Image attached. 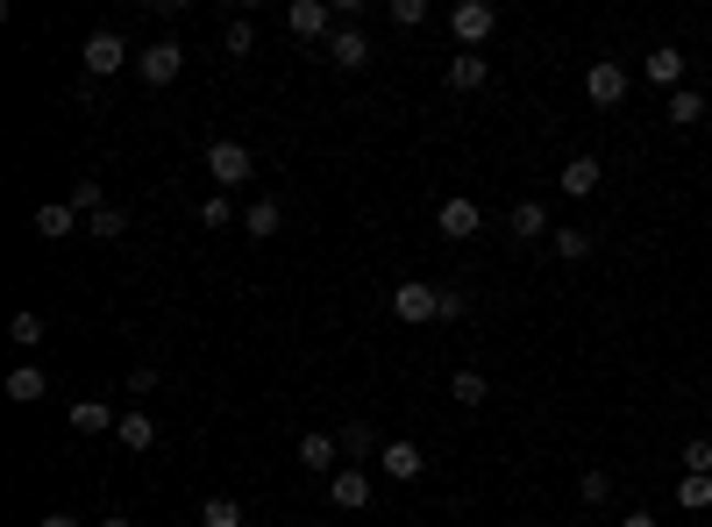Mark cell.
<instances>
[{
	"instance_id": "6da1fadb",
	"label": "cell",
	"mask_w": 712,
	"mask_h": 527,
	"mask_svg": "<svg viewBox=\"0 0 712 527\" xmlns=\"http://www.w3.org/2000/svg\"><path fill=\"white\" fill-rule=\"evenodd\" d=\"M178 72H186V43H172V36H157V43H143L135 51V79L157 94V86H172Z\"/></svg>"
},
{
	"instance_id": "7a4b0ae2",
	"label": "cell",
	"mask_w": 712,
	"mask_h": 527,
	"mask_svg": "<svg viewBox=\"0 0 712 527\" xmlns=\"http://www.w3.org/2000/svg\"><path fill=\"white\" fill-rule=\"evenodd\" d=\"M392 314H399V321H442L449 293H442V285H420V278H399V285H392Z\"/></svg>"
},
{
	"instance_id": "3957f363",
	"label": "cell",
	"mask_w": 712,
	"mask_h": 527,
	"mask_svg": "<svg viewBox=\"0 0 712 527\" xmlns=\"http://www.w3.org/2000/svg\"><path fill=\"white\" fill-rule=\"evenodd\" d=\"M207 172H215V193H229V186H242V178L256 172L250 143H235V135H215V143H207Z\"/></svg>"
},
{
	"instance_id": "277c9868",
	"label": "cell",
	"mask_w": 712,
	"mask_h": 527,
	"mask_svg": "<svg viewBox=\"0 0 712 527\" xmlns=\"http://www.w3.org/2000/svg\"><path fill=\"white\" fill-rule=\"evenodd\" d=\"M492 29H499V8H492V0H463V8H449V36H457L463 51H478Z\"/></svg>"
},
{
	"instance_id": "5b68a950",
	"label": "cell",
	"mask_w": 712,
	"mask_h": 527,
	"mask_svg": "<svg viewBox=\"0 0 712 527\" xmlns=\"http://www.w3.org/2000/svg\"><path fill=\"white\" fill-rule=\"evenodd\" d=\"M79 57H86V72H94V79H114L121 65H135V57H129V43H121V29H94Z\"/></svg>"
},
{
	"instance_id": "8992f818",
	"label": "cell",
	"mask_w": 712,
	"mask_h": 527,
	"mask_svg": "<svg viewBox=\"0 0 712 527\" xmlns=\"http://www.w3.org/2000/svg\"><path fill=\"white\" fill-rule=\"evenodd\" d=\"M642 79L662 86V94H684V51H677V43H656V51L642 57Z\"/></svg>"
},
{
	"instance_id": "52a82bcc",
	"label": "cell",
	"mask_w": 712,
	"mask_h": 527,
	"mask_svg": "<svg viewBox=\"0 0 712 527\" xmlns=\"http://www.w3.org/2000/svg\"><path fill=\"white\" fill-rule=\"evenodd\" d=\"M435 229L449 235V243H471V235L484 229V215H478V200H463V193H449L442 200V215H435Z\"/></svg>"
},
{
	"instance_id": "ba28073f",
	"label": "cell",
	"mask_w": 712,
	"mask_h": 527,
	"mask_svg": "<svg viewBox=\"0 0 712 527\" xmlns=\"http://www.w3.org/2000/svg\"><path fill=\"white\" fill-rule=\"evenodd\" d=\"M293 457H299V471H314V477H336L342 471V442H336V435H299Z\"/></svg>"
},
{
	"instance_id": "9c48e42d",
	"label": "cell",
	"mask_w": 712,
	"mask_h": 527,
	"mask_svg": "<svg viewBox=\"0 0 712 527\" xmlns=\"http://www.w3.org/2000/svg\"><path fill=\"white\" fill-rule=\"evenodd\" d=\"M584 94H592V108H620V100H627V72H620L613 57H599V65L584 72Z\"/></svg>"
},
{
	"instance_id": "30bf717a",
	"label": "cell",
	"mask_w": 712,
	"mask_h": 527,
	"mask_svg": "<svg viewBox=\"0 0 712 527\" xmlns=\"http://www.w3.org/2000/svg\"><path fill=\"white\" fill-rule=\"evenodd\" d=\"M328 506H342V514H363V506H371V477H363L357 463H342V471L328 477Z\"/></svg>"
},
{
	"instance_id": "8fae6325",
	"label": "cell",
	"mask_w": 712,
	"mask_h": 527,
	"mask_svg": "<svg viewBox=\"0 0 712 527\" xmlns=\"http://www.w3.org/2000/svg\"><path fill=\"white\" fill-rule=\"evenodd\" d=\"M506 235H513V243H541V235H556V229H549V207H541V200H513Z\"/></svg>"
},
{
	"instance_id": "7c38bea8",
	"label": "cell",
	"mask_w": 712,
	"mask_h": 527,
	"mask_svg": "<svg viewBox=\"0 0 712 527\" xmlns=\"http://www.w3.org/2000/svg\"><path fill=\"white\" fill-rule=\"evenodd\" d=\"M328 65L336 72H363L371 65V36H363V29H336V36H328Z\"/></svg>"
},
{
	"instance_id": "4fadbf2b",
	"label": "cell",
	"mask_w": 712,
	"mask_h": 527,
	"mask_svg": "<svg viewBox=\"0 0 712 527\" xmlns=\"http://www.w3.org/2000/svg\"><path fill=\"white\" fill-rule=\"evenodd\" d=\"M599 178H605V164H599V157H570L563 172H556V186H563L570 200H592V193H599Z\"/></svg>"
},
{
	"instance_id": "5bb4252c",
	"label": "cell",
	"mask_w": 712,
	"mask_h": 527,
	"mask_svg": "<svg viewBox=\"0 0 712 527\" xmlns=\"http://www.w3.org/2000/svg\"><path fill=\"white\" fill-rule=\"evenodd\" d=\"M285 29H293V36H336L328 0H293V8H285Z\"/></svg>"
},
{
	"instance_id": "9a60e30c",
	"label": "cell",
	"mask_w": 712,
	"mask_h": 527,
	"mask_svg": "<svg viewBox=\"0 0 712 527\" xmlns=\"http://www.w3.org/2000/svg\"><path fill=\"white\" fill-rule=\"evenodd\" d=\"M79 207H72V200H43L36 207V235H43V243H57V235H72V229H79Z\"/></svg>"
},
{
	"instance_id": "2e32d148",
	"label": "cell",
	"mask_w": 712,
	"mask_h": 527,
	"mask_svg": "<svg viewBox=\"0 0 712 527\" xmlns=\"http://www.w3.org/2000/svg\"><path fill=\"white\" fill-rule=\"evenodd\" d=\"M108 428H121L108 399H72V435H108Z\"/></svg>"
},
{
	"instance_id": "e0dca14e",
	"label": "cell",
	"mask_w": 712,
	"mask_h": 527,
	"mask_svg": "<svg viewBox=\"0 0 712 527\" xmlns=\"http://www.w3.org/2000/svg\"><path fill=\"white\" fill-rule=\"evenodd\" d=\"M377 463H385V477H399V485H406V477H420V471H428L420 442H385V449H377Z\"/></svg>"
},
{
	"instance_id": "ac0fdd59",
	"label": "cell",
	"mask_w": 712,
	"mask_h": 527,
	"mask_svg": "<svg viewBox=\"0 0 712 527\" xmlns=\"http://www.w3.org/2000/svg\"><path fill=\"white\" fill-rule=\"evenodd\" d=\"M285 229V207L278 200H250L242 207V235H256V243H271V235Z\"/></svg>"
},
{
	"instance_id": "d6986e66",
	"label": "cell",
	"mask_w": 712,
	"mask_h": 527,
	"mask_svg": "<svg viewBox=\"0 0 712 527\" xmlns=\"http://www.w3.org/2000/svg\"><path fill=\"white\" fill-rule=\"evenodd\" d=\"M484 79H492V65H484L478 51H457V57H449V86H457V94H478Z\"/></svg>"
},
{
	"instance_id": "ffe728a7",
	"label": "cell",
	"mask_w": 712,
	"mask_h": 527,
	"mask_svg": "<svg viewBox=\"0 0 712 527\" xmlns=\"http://www.w3.org/2000/svg\"><path fill=\"white\" fill-rule=\"evenodd\" d=\"M43 385H51V378H43V364H14V371H8V399H14V406H36Z\"/></svg>"
},
{
	"instance_id": "44dd1931",
	"label": "cell",
	"mask_w": 712,
	"mask_h": 527,
	"mask_svg": "<svg viewBox=\"0 0 712 527\" xmlns=\"http://www.w3.org/2000/svg\"><path fill=\"white\" fill-rule=\"evenodd\" d=\"M121 449H157V414H121Z\"/></svg>"
},
{
	"instance_id": "7402d4cb",
	"label": "cell",
	"mask_w": 712,
	"mask_h": 527,
	"mask_svg": "<svg viewBox=\"0 0 712 527\" xmlns=\"http://www.w3.org/2000/svg\"><path fill=\"white\" fill-rule=\"evenodd\" d=\"M449 399L457 406H484L492 399V378H484V371H457V378H449Z\"/></svg>"
},
{
	"instance_id": "603a6c76",
	"label": "cell",
	"mask_w": 712,
	"mask_h": 527,
	"mask_svg": "<svg viewBox=\"0 0 712 527\" xmlns=\"http://www.w3.org/2000/svg\"><path fill=\"white\" fill-rule=\"evenodd\" d=\"M336 442H342V457H377V449H385V442H377V428H371V420H350V428H342Z\"/></svg>"
},
{
	"instance_id": "cb8c5ba5",
	"label": "cell",
	"mask_w": 712,
	"mask_h": 527,
	"mask_svg": "<svg viewBox=\"0 0 712 527\" xmlns=\"http://www.w3.org/2000/svg\"><path fill=\"white\" fill-rule=\"evenodd\" d=\"M549 243H556V257H563V264H584V257H592V229H556Z\"/></svg>"
},
{
	"instance_id": "d4e9b609",
	"label": "cell",
	"mask_w": 712,
	"mask_h": 527,
	"mask_svg": "<svg viewBox=\"0 0 712 527\" xmlns=\"http://www.w3.org/2000/svg\"><path fill=\"white\" fill-rule=\"evenodd\" d=\"M670 122H677V129L705 122V94H699V86H684V94H670Z\"/></svg>"
},
{
	"instance_id": "484cf974",
	"label": "cell",
	"mask_w": 712,
	"mask_h": 527,
	"mask_svg": "<svg viewBox=\"0 0 712 527\" xmlns=\"http://www.w3.org/2000/svg\"><path fill=\"white\" fill-rule=\"evenodd\" d=\"M221 51H229V57H250L256 51V22H250V14H235V22L221 29Z\"/></svg>"
},
{
	"instance_id": "4316f807",
	"label": "cell",
	"mask_w": 712,
	"mask_h": 527,
	"mask_svg": "<svg viewBox=\"0 0 712 527\" xmlns=\"http://www.w3.org/2000/svg\"><path fill=\"white\" fill-rule=\"evenodd\" d=\"M86 235H100V243H121V235H129V215H121V207H100V215L86 221Z\"/></svg>"
},
{
	"instance_id": "83f0119b",
	"label": "cell",
	"mask_w": 712,
	"mask_h": 527,
	"mask_svg": "<svg viewBox=\"0 0 712 527\" xmlns=\"http://www.w3.org/2000/svg\"><path fill=\"white\" fill-rule=\"evenodd\" d=\"M8 342H22V350H43V314H14V321H8Z\"/></svg>"
},
{
	"instance_id": "f1b7e54d",
	"label": "cell",
	"mask_w": 712,
	"mask_h": 527,
	"mask_svg": "<svg viewBox=\"0 0 712 527\" xmlns=\"http://www.w3.org/2000/svg\"><path fill=\"white\" fill-rule=\"evenodd\" d=\"M65 200H72V207H79V215H86V221H94V215H100V207H108V200H100V178H72V193H65Z\"/></svg>"
},
{
	"instance_id": "f546056e",
	"label": "cell",
	"mask_w": 712,
	"mask_h": 527,
	"mask_svg": "<svg viewBox=\"0 0 712 527\" xmlns=\"http://www.w3.org/2000/svg\"><path fill=\"white\" fill-rule=\"evenodd\" d=\"M684 477H712V435H691L684 442Z\"/></svg>"
},
{
	"instance_id": "4dcf8cb0",
	"label": "cell",
	"mask_w": 712,
	"mask_h": 527,
	"mask_svg": "<svg viewBox=\"0 0 712 527\" xmlns=\"http://www.w3.org/2000/svg\"><path fill=\"white\" fill-rule=\"evenodd\" d=\"M677 506H684V514H705L712 506V477H684V485H677Z\"/></svg>"
},
{
	"instance_id": "1f68e13d",
	"label": "cell",
	"mask_w": 712,
	"mask_h": 527,
	"mask_svg": "<svg viewBox=\"0 0 712 527\" xmlns=\"http://www.w3.org/2000/svg\"><path fill=\"white\" fill-rule=\"evenodd\" d=\"M385 14H392V29H420L428 22V0H385Z\"/></svg>"
},
{
	"instance_id": "d6a6232c",
	"label": "cell",
	"mask_w": 712,
	"mask_h": 527,
	"mask_svg": "<svg viewBox=\"0 0 712 527\" xmlns=\"http://www.w3.org/2000/svg\"><path fill=\"white\" fill-rule=\"evenodd\" d=\"M200 527H242V506L235 499H207L200 506Z\"/></svg>"
},
{
	"instance_id": "836d02e7",
	"label": "cell",
	"mask_w": 712,
	"mask_h": 527,
	"mask_svg": "<svg viewBox=\"0 0 712 527\" xmlns=\"http://www.w3.org/2000/svg\"><path fill=\"white\" fill-rule=\"evenodd\" d=\"M578 499L584 506H605V499H613V477H605V471H584L578 477Z\"/></svg>"
},
{
	"instance_id": "e575fe53",
	"label": "cell",
	"mask_w": 712,
	"mask_h": 527,
	"mask_svg": "<svg viewBox=\"0 0 712 527\" xmlns=\"http://www.w3.org/2000/svg\"><path fill=\"white\" fill-rule=\"evenodd\" d=\"M200 221H207V229H229V221H235L229 193H207V200H200Z\"/></svg>"
},
{
	"instance_id": "d590c367",
	"label": "cell",
	"mask_w": 712,
	"mask_h": 527,
	"mask_svg": "<svg viewBox=\"0 0 712 527\" xmlns=\"http://www.w3.org/2000/svg\"><path fill=\"white\" fill-rule=\"evenodd\" d=\"M129 393H157V364H135L129 371Z\"/></svg>"
},
{
	"instance_id": "8d00e7d4",
	"label": "cell",
	"mask_w": 712,
	"mask_h": 527,
	"mask_svg": "<svg viewBox=\"0 0 712 527\" xmlns=\"http://www.w3.org/2000/svg\"><path fill=\"white\" fill-rule=\"evenodd\" d=\"M620 527H662L656 514H620Z\"/></svg>"
},
{
	"instance_id": "74e56055",
	"label": "cell",
	"mask_w": 712,
	"mask_h": 527,
	"mask_svg": "<svg viewBox=\"0 0 712 527\" xmlns=\"http://www.w3.org/2000/svg\"><path fill=\"white\" fill-rule=\"evenodd\" d=\"M43 527H79V514H43Z\"/></svg>"
},
{
	"instance_id": "f35d334b",
	"label": "cell",
	"mask_w": 712,
	"mask_h": 527,
	"mask_svg": "<svg viewBox=\"0 0 712 527\" xmlns=\"http://www.w3.org/2000/svg\"><path fill=\"white\" fill-rule=\"evenodd\" d=\"M100 527H135V520L129 514H100Z\"/></svg>"
},
{
	"instance_id": "ab89813d",
	"label": "cell",
	"mask_w": 712,
	"mask_h": 527,
	"mask_svg": "<svg viewBox=\"0 0 712 527\" xmlns=\"http://www.w3.org/2000/svg\"><path fill=\"white\" fill-rule=\"evenodd\" d=\"M705 36H712V14H705Z\"/></svg>"
},
{
	"instance_id": "60d3db41",
	"label": "cell",
	"mask_w": 712,
	"mask_h": 527,
	"mask_svg": "<svg viewBox=\"0 0 712 527\" xmlns=\"http://www.w3.org/2000/svg\"><path fill=\"white\" fill-rule=\"evenodd\" d=\"M293 527H307V520H293Z\"/></svg>"
}]
</instances>
